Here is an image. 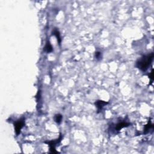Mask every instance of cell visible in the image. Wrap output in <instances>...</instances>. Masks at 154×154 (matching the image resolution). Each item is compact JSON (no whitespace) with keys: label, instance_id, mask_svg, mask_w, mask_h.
<instances>
[{"label":"cell","instance_id":"6da1fadb","mask_svg":"<svg viewBox=\"0 0 154 154\" xmlns=\"http://www.w3.org/2000/svg\"><path fill=\"white\" fill-rule=\"evenodd\" d=\"M153 57L154 54L153 52L142 56L136 62L135 66L140 71H142V72H145L148 70L149 67L151 64L153 60Z\"/></svg>","mask_w":154,"mask_h":154},{"label":"cell","instance_id":"7a4b0ae2","mask_svg":"<svg viewBox=\"0 0 154 154\" xmlns=\"http://www.w3.org/2000/svg\"><path fill=\"white\" fill-rule=\"evenodd\" d=\"M62 139H63V136L62 134H60L59 138L56 139V140H51V141L45 142V143L48 144V145L49 146V148H50V153H58V152L56 151L55 150V146L56 145L59 144L60 142L62 141Z\"/></svg>","mask_w":154,"mask_h":154},{"label":"cell","instance_id":"3957f363","mask_svg":"<svg viewBox=\"0 0 154 154\" xmlns=\"http://www.w3.org/2000/svg\"><path fill=\"white\" fill-rule=\"evenodd\" d=\"M25 126V118L22 117V118L20 119L19 120H17L14 123V127H15V130L16 134L18 135L21 133V130Z\"/></svg>","mask_w":154,"mask_h":154},{"label":"cell","instance_id":"277c9868","mask_svg":"<svg viewBox=\"0 0 154 154\" xmlns=\"http://www.w3.org/2000/svg\"><path fill=\"white\" fill-rule=\"evenodd\" d=\"M130 125H131V123H128V122L122 121L120 122H119L118 123H117L115 127V131H119L122 130V128H126V127H129V126H130Z\"/></svg>","mask_w":154,"mask_h":154},{"label":"cell","instance_id":"5b68a950","mask_svg":"<svg viewBox=\"0 0 154 154\" xmlns=\"http://www.w3.org/2000/svg\"><path fill=\"white\" fill-rule=\"evenodd\" d=\"M107 104H108V102H105V101H101V100L96 101L95 103V105H96V107L97 108L98 113L99 111H101V110H102V109L103 108V107H105V105H107Z\"/></svg>","mask_w":154,"mask_h":154},{"label":"cell","instance_id":"8992f818","mask_svg":"<svg viewBox=\"0 0 154 154\" xmlns=\"http://www.w3.org/2000/svg\"><path fill=\"white\" fill-rule=\"evenodd\" d=\"M52 34L54 36H55L56 38H57L58 43H59V45L61 44V42H62V39H61V36H60V31H59V30L57 29H54L52 31Z\"/></svg>","mask_w":154,"mask_h":154},{"label":"cell","instance_id":"52a82bcc","mask_svg":"<svg viewBox=\"0 0 154 154\" xmlns=\"http://www.w3.org/2000/svg\"><path fill=\"white\" fill-rule=\"evenodd\" d=\"M44 51L47 53L51 52L53 51V48L49 40H47V42L46 43L45 46L44 47Z\"/></svg>","mask_w":154,"mask_h":154},{"label":"cell","instance_id":"ba28073f","mask_svg":"<svg viewBox=\"0 0 154 154\" xmlns=\"http://www.w3.org/2000/svg\"><path fill=\"white\" fill-rule=\"evenodd\" d=\"M62 119L63 116L62 115H60V114H57V115H55V116H54V121L57 123L60 124L62 121Z\"/></svg>","mask_w":154,"mask_h":154},{"label":"cell","instance_id":"9c48e42d","mask_svg":"<svg viewBox=\"0 0 154 154\" xmlns=\"http://www.w3.org/2000/svg\"><path fill=\"white\" fill-rule=\"evenodd\" d=\"M152 128H153V124H152L150 122H149V123L145 126V129H144V134L148 133L149 130Z\"/></svg>","mask_w":154,"mask_h":154},{"label":"cell","instance_id":"30bf717a","mask_svg":"<svg viewBox=\"0 0 154 154\" xmlns=\"http://www.w3.org/2000/svg\"><path fill=\"white\" fill-rule=\"evenodd\" d=\"M95 57L97 60H100L102 59V54L101 52L97 51L95 52Z\"/></svg>","mask_w":154,"mask_h":154},{"label":"cell","instance_id":"8fae6325","mask_svg":"<svg viewBox=\"0 0 154 154\" xmlns=\"http://www.w3.org/2000/svg\"><path fill=\"white\" fill-rule=\"evenodd\" d=\"M153 71H152L151 73H150L149 75V78L150 79V82H151V83H152V82H153Z\"/></svg>","mask_w":154,"mask_h":154}]
</instances>
